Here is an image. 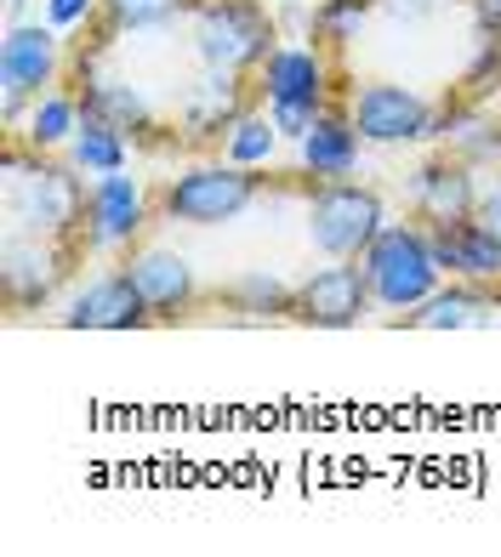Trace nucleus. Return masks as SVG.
I'll return each mask as SVG.
<instances>
[{
    "mask_svg": "<svg viewBox=\"0 0 501 557\" xmlns=\"http://www.w3.org/2000/svg\"><path fill=\"white\" fill-rule=\"evenodd\" d=\"M0 194H7V227L17 234H40V239H69L86 222V183L69 160H52L29 143L7 148L0 165Z\"/></svg>",
    "mask_w": 501,
    "mask_h": 557,
    "instance_id": "1",
    "label": "nucleus"
},
{
    "mask_svg": "<svg viewBox=\"0 0 501 557\" xmlns=\"http://www.w3.org/2000/svg\"><path fill=\"white\" fill-rule=\"evenodd\" d=\"M188 46L199 69L257 74L280 46V29L268 17V0H188Z\"/></svg>",
    "mask_w": 501,
    "mask_h": 557,
    "instance_id": "2",
    "label": "nucleus"
},
{
    "mask_svg": "<svg viewBox=\"0 0 501 557\" xmlns=\"http://www.w3.org/2000/svg\"><path fill=\"white\" fill-rule=\"evenodd\" d=\"M365 278H370V301L388 313H416L439 285H444V268L433 257V239H428V222H388L382 234L370 239V250L359 257Z\"/></svg>",
    "mask_w": 501,
    "mask_h": 557,
    "instance_id": "3",
    "label": "nucleus"
},
{
    "mask_svg": "<svg viewBox=\"0 0 501 557\" xmlns=\"http://www.w3.org/2000/svg\"><path fill=\"white\" fill-rule=\"evenodd\" d=\"M257 97L280 137L303 143L314 120L331 109V69H325L319 46H273L268 63L257 69Z\"/></svg>",
    "mask_w": 501,
    "mask_h": 557,
    "instance_id": "4",
    "label": "nucleus"
},
{
    "mask_svg": "<svg viewBox=\"0 0 501 557\" xmlns=\"http://www.w3.org/2000/svg\"><path fill=\"white\" fill-rule=\"evenodd\" d=\"M303 227H308V245L325 262H359L370 250V239L388 227V206L376 188L347 183V176L342 183H314Z\"/></svg>",
    "mask_w": 501,
    "mask_h": 557,
    "instance_id": "5",
    "label": "nucleus"
},
{
    "mask_svg": "<svg viewBox=\"0 0 501 557\" xmlns=\"http://www.w3.org/2000/svg\"><path fill=\"white\" fill-rule=\"evenodd\" d=\"M257 199H262L257 171H245L234 160H206V165H188L171 176L160 194V211L188 227H222V222H240Z\"/></svg>",
    "mask_w": 501,
    "mask_h": 557,
    "instance_id": "6",
    "label": "nucleus"
},
{
    "mask_svg": "<svg viewBox=\"0 0 501 557\" xmlns=\"http://www.w3.org/2000/svg\"><path fill=\"white\" fill-rule=\"evenodd\" d=\"M63 69V35L52 23H7L0 35V120L23 125L35 97H46V86H58Z\"/></svg>",
    "mask_w": 501,
    "mask_h": 557,
    "instance_id": "7",
    "label": "nucleus"
},
{
    "mask_svg": "<svg viewBox=\"0 0 501 557\" xmlns=\"http://www.w3.org/2000/svg\"><path fill=\"white\" fill-rule=\"evenodd\" d=\"M347 114H354L359 137L370 148H399V143H428L439 132V109L421 97L416 86L399 81H365L347 97Z\"/></svg>",
    "mask_w": 501,
    "mask_h": 557,
    "instance_id": "8",
    "label": "nucleus"
},
{
    "mask_svg": "<svg viewBox=\"0 0 501 557\" xmlns=\"http://www.w3.org/2000/svg\"><path fill=\"white\" fill-rule=\"evenodd\" d=\"M376 308L370 301V278L359 262H331V268H314L303 285H296V313L314 324V331H354V324Z\"/></svg>",
    "mask_w": 501,
    "mask_h": 557,
    "instance_id": "9",
    "label": "nucleus"
},
{
    "mask_svg": "<svg viewBox=\"0 0 501 557\" xmlns=\"http://www.w3.org/2000/svg\"><path fill=\"white\" fill-rule=\"evenodd\" d=\"M58 319L69 324V331H143V324H155V313H148V301L137 290V278L125 268L91 273L86 285L63 301Z\"/></svg>",
    "mask_w": 501,
    "mask_h": 557,
    "instance_id": "10",
    "label": "nucleus"
},
{
    "mask_svg": "<svg viewBox=\"0 0 501 557\" xmlns=\"http://www.w3.org/2000/svg\"><path fill=\"white\" fill-rule=\"evenodd\" d=\"M0 285L17 313L46 308L63 285V239H40V234H17L7 227L0 239Z\"/></svg>",
    "mask_w": 501,
    "mask_h": 557,
    "instance_id": "11",
    "label": "nucleus"
},
{
    "mask_svg": "<svg viewBox=\"0 0 501 557\" xmlns=\"http://www.w3.org/2000/svg\"><path fill=\"white\" fill-rule=\"evenodd\" d=\"M86 245L91 250H125L143 227H148V194L137 176H91V188H86Z\"/></svg>",
    "mask_w": 501,
    "mask_h": 557,
    "instance_id": "12",
    "label": "nucleus"
},
{
    "mask_svg": "<svg viewBox=\"0 0 501 557\" xmlns=\"http://www.w3.org/2000/svg\"><path fill=\"white\" fill-rule=\"evenodd\" d=\"M479 199H485L479 176H473V165L456 160V154H433L428 165L411 171V206H416V216L428 227L479 216Z\"/></svg>",
    "mask_w": 501,
    "mask_h": 557,
    "instance_id": "13",
    "label": "nucleus"
},
{
    "mask_svg": "<svg viewBox=\"0 0 501 557\" xmlns=\"http://www.w3.org/2000/svg\"><path fill=\"white\" fill-rule=\"evenodd\" d=\"M125 273L137 278V290L148 301V313L155 319H183L194 301H199V278H194V262L183 257V250H166V245H148L137 250L132 262H125Z\"/></svg>",
    "mask_w": 501,
    "mask_h": 557,
    "instance_id": "14",
    "label": "nucleus"
},
{
    "mask_svg": "<svg viewBox=\"0 0 501 557\" xmlns=\"http://www.w3.org/2000/svg\"><path fill=\"white\" fill-rule=\"evenodd\" d=\"M428 239H433V257H439L444 278H473V285H496L501 290V239L479 216L439 222V227H428Z\"/></svg>",
    "mask_w": 501,
    "mask_h": 557,
    "instance_id": "15",
    "label": "nucleus"
},
{
    "mask_svg": "<svg viewBox=\"0 0 501 557\" xmlns=\"http://www.w3.org/2000/svg\"><path fill=\"white\" fill-rule=\"evenodd\" d=\"M359 148H365V137H359L354 114H347V103H331L314 120V132L296 143V160H303L314 183H342V176L359 171Z\"/></svg>",
    "mask_w": 501,
    "mask_h": 557,
    "instance_id": "16",
    "label": "nucleus"
},
{
    "mask_svg": "<svg viewBox=\"0 0 501 557\" xmlns=\"http://www.w3.org/2000/svg\"><path fill=\"white\" fill-rule=\"evenodd\" d=\"M501 313V290L496 285H473V278H450L439 285L416 313H405L411 331H485Z\"/></svg>",
    "mask_w": 501,
    "mask_h": 557,
    "instance_id": "17",
    "label": "nucleus"
},
{
    "mask_svg": "<svg viewBox=\"0 0 501 557\" xmlns=\"http://www.w3.org/2000/svg\"><path fill=\"white\" fill-rule=\"evenodd\" d=\"M240 114H245V74H229V69H199V81L178 103L183 137H222Z\"/></svg>",
    "mask_w": 501,
    "mask_h": 557,
    "instance_id": "18",
    "label": "nucleus"
},
{
    "mask_svg": "<svg viewBox=\"0 0 501 557\" xmlns=\"http://www.w3.org/2000/svg\"><path fill=\"white\" fill-rule=\"evenodd\" d=\"M81 109L91 120H109L125 137L155 132V103H148V91L137 81H125V74H97L91 63L81 69Z\"/></svg>",
    "mask_w": 501,
    "mask_h": 557,
    "instance_id": "19",
    "label": "nucleus"
},
{
    "mask_svg": "<svg viewBox=\"0 0 501 557\" xmlns=\"http://www.w3.org/2000/svg\"><path fill=\"white\" fill-rule=\"evenodd\" d=\"M433 137L444 143V154H456V160H467V165L501 160V120H496V114H485L479 103H456V109H444Z\"/></svg>",
    "mask_w": 501,
    "mask_h": 557,
    "instance_id": "20",
    "label": "nucleus"
},
{
    "mask_svg": "<svg viewBox=\"0 0 501 557\" xmlns=\"http://www.w3.org/2000/svg\"><path fill=\"white\" fill-rule=\"evenodd\" d=\"M222 301L234 308L240 324H268V319H291L296 313V285L273 278L268 268H250V273H240L234 285L222 290Z\"/></svg>",
    "mask_w": 501,
    "mask_h": 557,
    "instance_id": "21",
    "label": "nucleus"
},
{
    "mask_svg": "<svg viewBox=\"0 0 501 557\" xmlns=\"http://www.w3.org/2000/svg\"><path fill=\"white\" fill-rule=\"evenodd\" d=\"M81 91H46L29 103V114H23V143L40 148V154H58V148L74 143V132H81Z\"/></svg>",
    "mask_w": 501,
    "mask_h": 557,
    "instance_id": "22",
    "label": "nucleus"
},
{
    "mask_svg": "<svg viewBox=\"0 0 501 557\" xmlns=\"http://www.w3.org/2000/svg\"><path fill=\"white\" fill-rule=\"evenodd\" d=\"M63 160L81 171V176H114L132 165V137L114 132L109 120H81V132H74V143L63 148Z\"/></svg>",
    "mask_w": 501,
    "mask_h": 557,
    "instance_id": "23",
    "label": "nucleus"
},
{
    "mask_svg": "<svg viewBox=\"0 0 501 557\" xmlns=\"http://www.w3.org/2000/svg\"><path fill=\"white\" fill-rule=\"evenodd\" d=\"M280 154V125L268 120V109H245L229 132H222V160H234L245 171H262Z\"/></svg>",
    "mask_w": 501,
    "mask_h": 557,
    "instance_id": "24",
    "label": "nucleus"
},
{
    "mask_svg": "<svg viewBox=\"0 0 501 557\" xmlns=\"http://www.w3.org/2000/svg\"><path fill=\"white\" fill-rule=\"evenodd\" d=\"M97 17L109 35H155L188 17V0H103Z\"/></svg>",
    "mask_w": 501,
    "mask_h": 557,
    "instance_id": "25",
    "label": "nucleus"
},
{
    "mask_svg": "<svg viewBox=\"0 0 501 557\" xmlns=\"http://www.w3.org/2000/svg\"><path fill=\"white\" fill-rule=\"evenodd\" d=\"M370 12H376V0H314L308 35H319L325 46H347V40L365 35Z\"/></svg>",
    "mask_w": 501,
    "mask_h": 557,
    "instance_id": "26",
    "label": "nucleus"
},
{
    "mask_svg": "<svg viewBox=\"0 0 501 557\" xmlns=\"http://www.w3.org/2000/svg\"><path fill=\"white\" fill-rule=\"evenodd\" d=\"M97 7H103V0H46V23H52L58 35L86 29V23L97 17Z\"/></svg>",
    "mask_w": 501,
    "mask_h": 557,
    "instance_id": "27",
    "label": "nucleus"
},
{
    "mask_svg": "<svg viewBox=\"0 0 501 557\" xmlns=\"http://www.w3.org/2000/svg\"><path fill=\"white\" fill-rule=\"evenodd\" d=\"M450 7V0H376V12L393 17V23H428Z\"/></svg>",
    "mask_w": 501,
    "mask_h": 557,
    "instance_id": "28",
    "label": "nucleus"
},
{
    "mask_svg": "<svg viewBox=\"0 0 501 557\" xmlns=\"http://www.w3.org/2000/svg\"><path fill=\"white\" fill-rule=\"evenodd\" d=\"M473 29L501 35V0H473Z\"/></svg>",
    "mask_w": 501,
    "mask_h": 557,
    "instance_id": "29",
    "label": "nucleus"
},
{
    "mask_svg": "<svg viewBox=\"0 0 501 557\" xmlns=\"http://www.w3.org/2000/svg\"><path fill=\"white\" fill-rule=\"evenodd\" d=\"M479 222L490 227V234L501 239V188H490L485 199H479Z\"/></svg>",
    "mask_w": 501,
    "mask_h": 557,
    "instance_id": "30",
    "label": "nucleus"
},
{
    "mask_svg": "<svg viewBox=\"0 0 501 557\" xmlns=\"http://www.w3.org/2000/svg\"><path fill=\"white\" fill-rule=\"evenodd\" d=\"M268 7H314V0H268Z\"/></svg>",
    "mask_w": 501,
    "mask_h": 557,
    "instance_id": "31",
    "label": "nucleus"
}]
</instances>
